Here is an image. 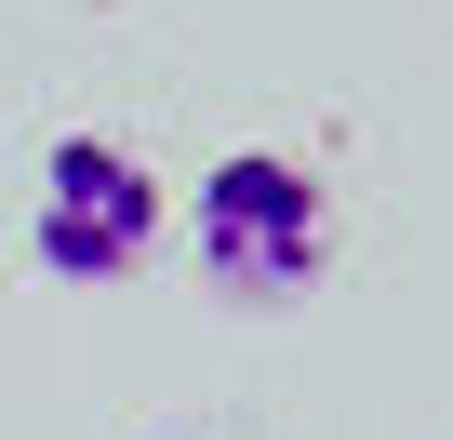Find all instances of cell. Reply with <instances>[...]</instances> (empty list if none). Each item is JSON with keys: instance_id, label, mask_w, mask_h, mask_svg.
I'll use <instances>...</instances> for the list:
<instances>
[{"instance_id": "6da1fadb", "label": "cell", "mask_w": 453, "mask_h": 440, "mask_svg": "<svg viewBox=\"0 0 453 440\" xmlns=\"http://www.w3.org/2000/svg\"><path fill=\"white\" fill-rule=\"evenodd\" d=\"M187 241L226 307H307V281L334 267V187L280 147H226L187 200Z\"/></svg>"}, {"instance_id": "7a4b0ae2", "label": "cell", "mask_w": 453, "mask_h": 440, "mask_svg": "<svg viewBox=\"0 0 453 440\" xmlns=\"http://www.w3.org/2000/svg\"><path fill=\"white\" fill-rule=\"evenodd\" d=\"M160 241V174L120 147V134H54L41 147V200H27V254L54 281H134Z\"/></svg>"}]
</instances>
